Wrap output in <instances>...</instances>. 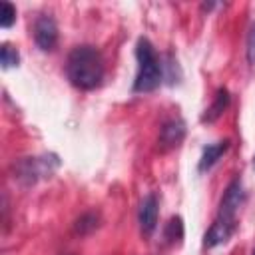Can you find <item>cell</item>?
Returning a JSON list of instances; mask_svg holds the SVG:
<instances>
[{"instance_id": "6da1fadb", "label": "cell", "mask_w": 255, "mask_h": 255, "mask_svg": "<svg viewBox=\"0 0 255 255\" xmlns=\"http://www.w3.org/2000/svg\"><path fill=\"white\" fill-rule=\"evenodd\" d=\"M66 76L80 90H94L104 78V58L94 46H76L66 60Z\"/></svg>"}, {"instance_id": "7a4b0ae2", "label": "cell", "mask_w": 255, "mask_h": 255, "mask_svg": "<svg viewBox=\"0 0 255 255\" xmlns=\"http://www.w3.org/2000/svg\"><path fill=\"white\" fill-rule=\"evenodd\" d=\"M135 58H137V76L133 80V92L135 94L153 92L161 82V64L147 38L137 40Z\"/></svg>"}, {"instance_id": "3957f363", "label": "cell", "mask_w": 255, "mask_h": 255, "mask_svg": "<svg viewBox=\"0 0 255 255\" xmlns=\"http://www.w3.org/2000/svg\"><path fill=\"white\" fill-rule=\"evenodd\" d=\"M16 175L22 183H34L40 177H50V173L58 167V157L56 155H44V157H24L18 161Z\"/></svg>"}, {"instance_id": "277c9868", "label": "cell", "mask_w": 255, "mask_h": 255, "mask_svg": "<svg viewBox=\"0 0 255 255\" xmlns=\"http://www.w3.org/2000/svg\"><path fill=\"white\" fill-rule=\"evenodd\" d=\"M241 203H243V187H241V181L235 179L227 185V189L221 197V203H219V213L215 219L235 225V213L241 207Z\"/></svg>"}, {"instance_id": "5b68a950", "label": "cell", "mask_w": 255, "mask_h": 255, "mask_svg": "<svg viewBox=\"0 0 255 255\" xmlns=\"http://www.w3.org/2000/svg\"><path fill=\"white\" fill-rule=\"evenodd\" d=\"M34 40L38 44L40 50L44 52H50L56 48V42H58V26H56V20L48 14H42L36 18L34 22Z\"/></svg>"}, {"instance_id": "8992f818", "label": "cell", "mask_w": 255, "mask_h": 255, "mask_svg": "<svg viewBox=\"0 0 255 255\" xmlns=\"http://www.w3.org/2000/svg\"><path fill=\"white\" fill-rule=\"evenodd\" d=\"M137 221H139L141 235L149 237L155 231V225H157V197H155V193H147L141 199Z\"/></svg>"}, {"instance_id": "52a82bcc", "label": "cell", "mask_w": 255, "mask_h": 255, "mask_svg": "<svg viewBox=\"0 0 255 255\" xmlns=\"http://www.w3.org/2000/svg\"><path fill=\"white\" fill-rule=\"evenodd\" d=\"M183 137H185V122L179 118H173L161 126L157 141L161 149H171V147H177L183 141Z\"/></svg>"}, {"instance_id": "ba28073f", "label": "cell", "mask_w": 255, "mask_h": 255, "mask_svg": "<svg viewBox=\"0 0 255 255\" xmlns=\"http://www.w3.org/2000/svg\"><path fill=\"white\" fill-rule=\"evenodd\" d=\"M235 231V225H229V223H223L219 219H215L209 227V231L205 233V247H215L219 243H225L231 233Z\"/></svg>"}, {"instance_id": "9c48e42d", "label": "cell", "mask_w": 255, "mask_h": 255, "mask_svg": "<svg viewBox=\"0 0 255 255\" xmlns=\"http://www.w3.org/2000/svg\"><path fill=\"white\" fill-rule=\"evenodd\" d=\"M227 106H229V92H227L225 88H219V90H217V94H215L213 104L205 110V114H203L201 122H207V124L215 122V120L225 112V108H227Z\"/></svg>"}, {"instance_id": "30bf717a", "label": "cell", "mask_w": 255, "mask_h": 255, "mask_svg": "<svg viewBox=\"0 0 255 255\" xmlns=\"http://www.w3.org/2000/svg\"><path fill=\"white\" fill-rule=\"evenodd\" d=\"M227 147H229V141H227V139L207 145V147L203 149V153H201V159H199V171H205V169H209L211 165H215V161L227 151Z\"/></svg>"}, {"instance_id": "8fae6325", "label": "cell", "mask_w": 255, "mask_h": 255, "mask_svg": "<svg viewBox=\"0 0 255 255\" xmlns=\"http://www.w3.org/2000/svg\"><path fill=\"white\" fill-rule=\"evenodd\" d=\"M98 227H100V213L98 211H88V213H84V215H80L76 219L74 233L76 235H90Z\"/></svg>"}, {"instance_id": "7c38bea8", "label": "cell", "mask_w": 255, "mask_h": 255, "mask_svg": "<svg viewBox=\"0 0 255 255\" xmlns=\"http://www.w3.org/2000/svg\"><path fill=\"white\" fill-rule=\"evenodd\" d=\"M163 237L167 239V243H175V241H181L183 237V223H181V217H171L167 223H165V231H163Z\"/></svg>"}, {"instance_id": "4fadbf2b", "label": "cell", "mask_w": 255, "mask_h": 255, "mask_svg": "<svg viewBox=\"0 0 255 255\" xmlns=\"http://www.w3.org/2000/svg\"><path fill=\"white\" fill-rule=\"evenodd\" d=\"M0 62H2V68L18 66V62H20L18 50H16V48H12L10 44H2V48H0Z\"/></svg>"}, {"instance_id": "5bb4252c", "label": "cell", "mask_w": 255, "mask_h": 255, "mask_svg": "<svg viewBox=\"0 0 255 255\" xmlns=\"http://www.w3.org/2000/svg\"><path fill=\"white\" fill-rule=\"evenodd\" d=\"M16 20V8L10 2H2L0 4V26L2 28H10Z\"/></svg>"}, {"instance_id": "9a60e30c", "label": "cell", "mask_w": 255, "mask_h": 255, "mask_svg": "<svg viewBox=\"0 0 255 255\" xmlns=\"http://www.w3.org/2000/svg\"><path fill=\"white\" fill-rule=\"evenodd\" d=\"M245 54H247V62L253 66V64H255V22H251V26H249V32H247Z\"/></svg>"}, {"instance_id": "2e32d148", "label": "cell", "mask_w": 255, "mask_h": 255, "mask_svg": "<svg viewBox=\"0 0 255 255\" xmlns=\"http://www.w3.org/2000/svg\"><path fill=\"white\" fill-rule=\"evenodd\" d=\"M253 167H255V157H253Z\"/></svg>"}, {"instance_id": "e0dca14e", "label": "cell", "mask_w": 255, "mask_h": 255, "mask_svg": "<svg viewBox=\"0 0 255 255\" xmlns=\"http://www.w3.org/2000/svg\"><path fill=\"white\" fill-rule=\"evenodd\" d=\"M68 255H74V253H68Z\"/></svg>"}, {"instance_id": "ac0fdd59", "label": "cell", "mask_w": 255, "mask_h": 255, "mask_svg": "<svg viewBox=\"0 0 255 255\" xmlns=\"http://www.w3.org/2000/svg\"><path fill=\"white\" fill-rule=\"evenodd\" d=\"M253 255H255V251H253Z\"/></svg>"}]
</instances>
